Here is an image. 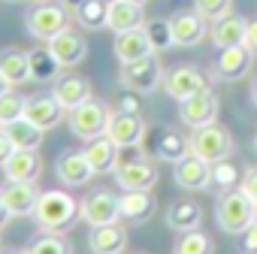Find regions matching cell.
Here are the masks:
<instances>
[{
  "label": "cell",
  "mask_w": 257,
  "mask_h": 254,
  "mask_svg": "<svg viewBox=\"0 0 257 254\" xmlns=\"http://www.w3.org/2000/svg\"><path fill=\"white\" fill-rule=\"evenodd\" d=\"M31 218L46 233H64L82 218V203L64 188H49V191H40V200Z\"/></svg>",
  "instance_id": "6da1fadb"
},
{
  "label": "cell",
  "mask_w": 257,
  "mask_h": 254,
  "mask_svg": "<svg viewBox=\"0 0 257 254\" xmlns=\"http://www.w3.org/2000/svg\"><path fill=\"white\" fill-rule=\"evenodd\" d=\"M257 218V206L251 203V197L242 191V188H233V191H224L218 197V206H215V221L224 233L230 236H239L251 227V221Z\"/></svg>",
  "instance_id": "7a4b0ae2"
},
{
  "label": "cell",
  "mask_w": 257,
  "mask_h": 254,
  "mask_svg": "<svg viewBox=\"0 0 257 254\" xmlns=\"http://www.w3.org/2000/svg\"><path fill=\"white\" fill-rule=\"evenodd\" d=\"M70 10L64 7V4H37L28 16H25V28H28V34L34 37V40H55L58 34H64V31H70Z\"/></svg>",
  "instance_id": "3957f363"
},
{
  "label": "cell",
  "mask_w": 257,
  "mask_h": 254,
  "mask_svg": "<svg viewBox=\"0 0 257 254\" xmlns=\"http://www.w3.org/2000/svg\"><path fill=\"white\" fill-rule=\"evenodd\" d=\"M188 143H191V155L203 158L206 164H218V161L233 155V137H230L227 127H221V124L194 127Z\"/></svg>",
  "instance_id": "277c9868"
},
{
  "label": "cell",
  "mask_w": 257,
  "mask_h": 254,
  "mask_svg": "<svg viewBox=\"0 0 257 254\" xmlns=\"http://www.w3.org/2000/svg\"><path fill=\"white\" fill-rule=\"evenodd\" d=\"M109 118H112V112H109V106L106 103H100V100H85V103H79L76 109H70L67 112V124H70V131L79 137V140H94V137H103L106 134V127H109Z\"/></svg>",
  "instance_id": "5b68a950"
},
{
  "label": "cell",
  "mask_w": 257,
  "mask_h": 254,
  "mask_svg": "<svg viewBox=\"0 0 257 254\" xmlns=\"http://www.w3.org/2000/svg\"><path fill=\"white\" fill-rule=\"evenodd\" d=\"M118 82H121V88H131L137 94H152L155 88L164 85V67H161L158 55H146L134 64H121Z\"/></svg>",
  "instance_id": "8992f818"
},
{
  "label": "cell",
  "mask_w": 257,
  "mask_h": 254,
  "mask_svg": "<svg viewBox=\"0 0 257 254\" xmlns=\"http://www.w3.org/2000/svg\"><path fill=\"white\" fill-rule=\"evenodd\" d=\"M115 182L121 191H152L158 185V167L149 158H121L115 167Z\"/></svg>",
  "instance_id": "52a82bcc"
},
{
  "label": "cell",
  "mask_w": 257,
  "mask_h": 254,
  "mask_svg": "<svg viewBox=\"0 0 257 254\" xmlns=\"http://www.w3.org/2000/svg\"><path fill=\"white\" fill-rule=\"evenodd\" d=\"M106 137L118 149H140L146 140V121L140 112H112Z\"/></svg>",
  "instance_id": "ba28073f"
},
{
  "label": "cell",
  "mask_w": 257,
  "mask_h": 254,
  "mask_svg": "<svg viewBox=\"0 0 257 254\" xmlns=\"http://www.w3.org/2000/svg\"><path fill=\"white\" fill-rule=\"evenodd\" d=\"M64 106L55 94H31L25 100V118L31 124H37L40 131H52V127H58L64 121Z\"/></svg>",
  "instance_id": "9c48e42d"
},
{
  "label": "cell",
  "mask_w": 257,
  "mask_h": 254,
  "mask_svg": "<svg viewBox=\"0 0 257 254\" xmlns=\"http://www.w3.org/2000/svg\"><path fill=\"white\" fill-rule=\"evenodd\" d=\"M179 118L191 127H206V124H215L218 118V97L206 88V91H197L194 97L182 100L179 103Z\"/></svg>",
  "instance_id": "30bf717a"
},
{
  "label": "cell",
  "mask_w": 257,
  "mask_h": 254,
  "mask_svg": "<svg viewBox=\"0 0 257 254\" xmlns=\"http://www.w3.org/2000/svg\"><path fill=\"white\" fill-rule=\"evenodd\" d=\"M206 88H209V82L197 67H176V70L164 73V91L179 103L194 97L197 91H206Z\"/></svg>",
  "instance_id": "8fae6325"
},
{
  "label": "cell",
  "mask_w": 257,
  "mask_h": 254,
  "mask_svg": "<svg viewBox=\"0 0 257 254\" xmlns=\"http://www.w3.org/2000/svg\"><path fill=\"white\" fill-rule=\"evenodd\" d=\"M118 218H121V209H118V197L112 191H91L82 200V221H88L91 227L115 224Z\"/></svg>",
  "instance_id": "7c38bea8"
},
{
  "label": "cell",
  "mask_w": 257,
  "mask_h": 254,
  "mask_svg": "<svg viewBox=\"0 0 257 254\" xmlns=\"http://www.w3.org/2000/svg\"><path fill=\"white\" fill-rule=\"evenodd\" d=\"M251 58H254V52L245 43L227 46V49H221V55L215 61V76L221 82H236V79H242L251 70Z\"/></svg>",
  "instance_id": "4fadbf2b"
},
{
  "label": "cell",
  "mask_w": 257,
  "mask_h": 254,
  "mask_svg": "<svg viewBox=\"0 0 257 254\" xmlns=\"http://www.w3.org/2000/svg\"><path fill=\"white\" fill-rule=\"evenodd\" d=\"M173 176H176V185L185 188V191H206L212 185V164H206L203 158L197 155H188L182 158L179 164H173Z\"/></svg>",
  "instance_id": "5bb4252c"
},
{
  "label": "cell",
  "mask_w": 257,
  "mask_h": 254,
  "mask_svg": "<svg viewBox=\"0 0 257 254\" xmlns=\"http://www.w3.org/2000/svg\"><path fill=\"white\" fill-rule=\"evenodd\" d=\"M82 152H85V158H88V164H91L94 176L115 173V167H118V161H121V149H118L106 134H103V137L88 140V146H85Z\"/></svg>",
  "instance_id": "9a60e30c"
},
{
  "label": "cell",
  "mask_w": 257,
  "mask_h": 254,
  "mask_svg": "<svg viewBox=\"0 0 257 254\" xmlns=\"http://www.w3.org/2000/svg\"><path fill=\"white\" fill-rule=\"evenodd\" d=\"M55 173H58V179H61L64 185H70V188L88 185V182H91V176H94V170H91V164H88L85 152H73V149H67V152H61V155H58Z\"/></svg>",
  "instance_id": "2e32d148"
},
{
  "label": "cell",
  "mask_w": 257,
  "mask_h": 254,
  "mask_svg": "<svg viewBox=\"0 0 257 254\" xmlns=\"http://www.w3.org/2000/svg\"><path fill=\"white\" fill-rule=\"evenodd\" d=\"M152 155L158 161L179 164L182 158L191 155V143H188V137H182L179 131H173V127H161V131L155 134V140H152Z\"/></svg>",
  "instance_id": "e0dca14e"
},
{
  "label": "cell",
  "mask_w": 257,
  "mask_h": 254,
  "mask_svg": "<svg viewBox=\"0 0 257 254\" xmlns=\"http://www.w3.org/2000/svg\"><path fill=\"white\" fill-rule=\"evenodd\" d=\"M0 197H4V203L10 206L13 215L25 218V215H34L37 209V200H40V191L34 188V182H10L0 188Z\"/></svg>",
  "instance_id": "ac0fdd59"
},
{
  "label": "cell",
  "mask_w": 257,
  "mask_h": 254,
  "mask_svg": "<svg viewBox=\"0 0 257 254\" xmlns=\"http://www.w3.org/2000/svg\"><path fill=\"white\" fill-rule=\"evenodd\" d=\"M88 248L91 254H121L127 248V230L115 221V224H100L91 227L88 233Z\"/></svg>",
  "instance_id": "d6986e66"
},
{
  "label": "cell",
  "mask_w": 257,
  "mask_h": 254,
  "mask_svg": "<svg viewBox=\"0 0 257 254\" xmlns=\"http://www.w3.org/2000/svg\"><path fill=\"white\" fill-rule=\"evenodd\" d=\"M170 25H173V40L182 49H191V46H197L206 37V19L197 10L194 13H176L170 19Z\"/></svg>",
  "instance_id": "ffe728a7"
},
{
  "label": "cell",
  "mask_w": 257,
  "mask_h": 254,
  "mask_svg": "<svg viewBox=\"0 0 257 254\" xmlns=\"http://www.w3.org/2000/svg\"><path fill=\"white\" fill-rule=\"evenodd\" d=\"M112 49H115V58L121 64H134V61H140L146 55H155V49H152V43H149V37H146L143 28L115 34V46Z\"/></svg>",
  "instance_id": "44dd1931"
},
{
  "label": "cell",
  "mask_w": 257,
  "mask_h": 254,
  "mask_svg": "<svg viewBox=\"0 0 257 254\" xmlns=\"http://www.w3.org/2000/svg\"><path fill=\"white\" fill-rule=\"evenodd\" d=\"M118 209H121V218L131 221V224H143L155 215L158 203L152 197V191H124L118 197Z\"/></svg>",
  "instance_id": "7402d4cb"
},
{
  "label": "cell",
  "mask_w": 257,
  "mask_h": 254,
  "mask_svg": "<svg viewBox=\"0 0 257 254\" xmlns=\"http://www.w3.org/2000/svg\"><path fill=\"white\" fill-rule=\"evenodd\" d=\"M143 25H146L143 7L127 4V0H109V19H106V28L109 31L124 34V31H137Z\"/></svg>",
  "instance_id": "603a6c76"
},
{
  "label": "cell",
  "mask_w": 257,
  "mask_h": 254,
  "mask_svg": "<svg viewBox=\"0 0 257 254\" xmlns=\"http://www.w3.org/2000/svg\"><path fill=\"white\" fill-rule=\"evenodd\" d=\"M52 94H55V97L61 100V106L70 112V109H76L79 103L91 100V85H88L85 76H76V73H73V76H58Z\"/></svg>",
  "instance_id": "cb8c5ba5"
},
{
  "label": "cell",
  "mask_w": 257,
  "mask_h": 254,
  "mask_svg": "<svg viewBox=\"0 0 257 254\" xmlns=\"http://www.w3.org/2000/svg\"><path fill=\"white\" fill-rule=\"evenodd\" d=\"M49 49L55 52V58H58L64 67H76V64H82L85 55H88V43H85L76 31L58 34L55 40H49Z\"/></svg>",
  "instance_id": "d4e9b609"
},
{
  "label": "cell",
  "mask_w": 257,
  "mask_h": 254,
  "mask_svg": "<svg viewBox=\"0 0 257 254\" xmlns=\"http://www.w3.org/2000/svg\"><path fill=\"white\" fill-rule=\"evenodd\" d=\"M0 73H4V79L10 85L28 82L31 79V58H28V52H22L16 46L4 49V52H0Z\"/></svg>",
  "instance_id": "484cf974"
},
{
  "label": "cell",
  "mask_w": 257,
  "mask_h": 254,
  "mask_svg": "<svg viewBox=\"0 0 257 254\" xmlns=\"http://www.w3.org/2000/svg\"><path fill=\"white\" fill-rule=\"evenodd\" d=\"M28 58H31V79H34V82H55V79L61 76V70H64V64L55 58V52H52L49 46L31 49Z\"/></svg>",
  "instance_id": "4316f807"
},
{
  "label": "cell",
  "mask_w": 257,
  "mask_h": 254,
  "mask_svg": "<svg viewBox=\"0 0 257 254\" xmlns=\"http://www.w3.org/2000/svg\"><path fill=\"white\" fill-rule=\"evenodd\" d=\"M43 170V161L37 152H16L7 164H4V173L10 182H37Z\"/></svg>",
  "instance_id": "83f0119b"
},
{
  "label": "cell",
  "mask_w": 257,
  "mask_h": 254,
  "mask_svg": "<svg viewBox=\"0 0 257 254\" xmlns=\"http://www.w3.org/2000/svg\"><path fill=\"white\" fill-rule=\"evenodd\" d=\"M4 131H7V137L13 140L16 152H37L40 143H43V134H46V131H40L37 124H31L28 118H19V121L7 124Z\"/></svg>",
  "instance_id": "f1b7e54d"
},
{
  "label": "cell",
  "mask_w": 257,
  "mask_h": 254,
  "mask_svg": "<svg viewBox=\"0 0 257 254\" xmlns=\"http://www.w3.org/2000/svg\"><path fill=\"white\" fill-rule=\"evenodd\" d=\"M200 221H203V212H200V206H197V203H191V200L173 203V206L167 209V224H170V230H176V233L197 230V227H200Z\"/></svg>",
  "instance_id": "f546056e"
},
{
  "label": "cell",
  "mask_w": 257,
  "mask_h": 254,
  "mask_svg": "<svg viewBox=\"0 0 257 254\" xmlns=\"http://www.w3.org/2000/svg\"><path fill=\"white\" fill-rule=\"evenodd\" d=\"M79 28L85 31H103L106 19H109V0H82V4L73 10Z\"/></svg>",
  "instance_id": "4dcf8cb0"
},
{
  "label": "cell",
  "mask_w": 257,
  "mask_h": 254,
  "mask_svg": "<svg viewBox=\"0 0 257 254\" xmlns=\"http://www.w3.org/2000/svg\"><path fill=\"white\" fill-rule=\"evenodd\" d=\"M245 28H248V22H242L236 16H227V19H221V22L212 25V43L218 49L239 46V43H245Z\"/></svg>",
  "instance_id": "1f68e13d"
},
{
  "label": "cell",
  "mask_w": 257,
  "mask_h": 254,
  "mask_svg": "<svg viewBox=\"0 0 257 254\" xmlns=\"http://www.w3.org/2000/svg\"><path fill=\"white\" fill-rule=\"evenodd\" d=\"M173 254H215V242H212L209 233H203L197 227V230L179 233V239L173 245Z\"/></svg>",
  "instance_id": "d6a6232c"
},
{
  "label": "cell",
  "mask_w": 257,
  "mask_h": 254,
  "mask_svg": "<svg viewBox=\"0 0 257 254\" xmlns=\"http://www.w3.org/2000/svg\"><path fill=\"white\" fill-rule=\"evenodd\" d=\"M143 31H146V37H149V43H152L155 55H158V52H167V49H173V46H176L170 19H149V22L143 25Z\"/></svg>",
  "instance_id": "836d02e7"
},
{
  "label": "cell",
  "mask_w": 257,
  "mask_h": 254,
  "mask_svg": "<svg viewBox=\"0 0 257 254\" xmlns=\"http://www.w3.org/2000/svg\"><path fill=\"white\" fill-rule=\"evenodd\" d=\"M212 185L221 191H233L236 185H242V170L230 158H224V161L212 164Z\"/></svg>",
  "instance_id": "e575fe53"
},
{
  "label": "cell",
  "mask_w": 257,
  "mask_h": 254,
  "mask_svg": "<svg viewBox=\"0 0 257 254\" xmlns=\"http://www.w3.org/2000/svg\"><path fill=\"white\" fill-rule=\"evenodd\" d=\"M28 254H73V245L61 233H43L28 245Z\"/></svg>",
  "instance_id": "d590c367"
},
{
  "label": "cell",
  "mask_w": 257,
  "mask_h": 254,
  "mask_svg": "<svg viewBox=\"0 0 257 254\" xmlns=\"http://www.w3.org/2000/svg\"><path fill=\"white\" fill-rule=\"evenodd\" d=\"M25 100L28 97H22L16 91H7L4 97H0V127H7V124L25 118Z\"/></svg>",
  "instance_id": "8d00e7d4"
},
{
  "label": "cell",
  "mask_w": 257,
  "mask_h": 254,
  "mask_svg": "<svg viewBox=\"0 0 257 254\" xmlns=\"http://www.w3.org/2000/svg\"><path fill=\"white\" fill-rule=\"evenodd\" d=\"M194 10L206 22H221L233 13V0H194Z\"/></svg>",
  "instance_id": "74e56055"
},
{
  "label": "cell",
  "mask_w": 257,
  "mask_h": 254,
  "mask_svg": "<svg viewBox=\"0 0 257 254\" xmlns=\"http://www.w3.org/2000/svg\"><path fill=\"white\" fill-rule=\"evenodd\" d=\"M140 97H143V94L124 88V91L118 94V100H115V112H140Z\"/></svg>",
  "instance_id": "f35d334b"
},
{
  "label": "cell",
  "mask_w": 257,
  "mask_h": 254,
  "mask_svg": "<svg viewBox=\"0 0 257 254\" xmlns=\"http://www.w3.org/2000/svg\"><path fill=\"white\" fill-rule=\"evenodd\" d=\"M239 188H242V191L251 197V203L257 206V167H251V170L242 176V185H239Z\"/></svg>",
  "instance_id": "ab89813d"
},
{
  "label": "cell",
  "mask_w": 257,
  "mask_h": 254,
  "mask_svg": "<svg viewBox=\"0 0 257 254\" xmlns=\"http://www.w3.org/2000/svg\"><path fill=\"white\" fill-rule=\"evenodd\" d=\"M16 155V146H13V140L7 137V131H4V127H0V167H4L10 158Z\"/></svg>",
  "instance_id": "60d3db41"
},
{
  "label": "cell",
  "mask_w": 257,
  "mask_h": 254,
  "mask_svg": "<svg viewBox=\"0 0 257 254\" xmlns=\"http://www.w3.org/2000/svg\"><path fill=\"white\" fill-rule=\"evenodd\" d=\"M245 254H257V218L245 230Z\"/></svg>",
  "instance_id": "b9f144b4"
},
{
  "label": "cell",
  "mask_w": 257,
  "mask_h": 254,
  "mask_svg": "<svg viewBox=\"0 0 257 254\" xmlns=\"http://www.w3.org/2000/svg\"><path fill=\"white\" fill-rule=\"evenodd\" d=\"M245 46L257 55V19H254V22H248V28H245Z\"/></svg>",
  "instance_id": "7bdbcfd3"
},
{
  "label": "cell",
  "mask_w": 257,
  "mask_h": 254,
  "mask_svg": "<svg viewBox=\"0 0 257 254\" xmlns=\"http://www.w3.org/2000/svg\"><path fill=\"white\" fill-rule=\"evenodd\" d=\"M10 218H13V212H10V206L4 203V197H0V230L10 224Z\"/></svg>",
  "instance_id": "ee69618b"
},
{
  "label": "cell",
  "mask_w": 257,
  "mask_h": 254,
  "mask_svg": "<svg viewBox=\"0 0 257 254\" xmlns=\"http://www.w3.org/2000/svg\"><path fill=\"white\" fill-rule=\"evenodd\" d=\"M10 88H13V85H10V82H7V79H4V73H0V97H4V94H7V91H10Z\"/></svg>",
  "instance_id": "f6af8a7d"
},
{
  "label": "cell",
  "mask_w": 257,
  "mask_h": 254,
  "mask_svg": "<svg viewBox=\"0 0 257 254\" xmlns=\"http://www.w3.org/2000/svg\"><path fill=\"white\" fill-rule=\"evenodd\" d=\"M79 4H82V0H64V7H67V10H70V13H73V10H76V7H79Z\"/></svg>",
  "instance_id": "bcb514c9"
},
{
  "label": "cell",
  "mask_w": 257,
  "mask_h": 254,
  "mask_svg": "<svg viewBox=\"0 0 257 254\" xmlns=\"http://www.w3.org/2000/svg\"><path fill=\"white\" fill-rule=\"evenodd\" d=\"M251 103L257 106V82H254V88H251Z\"/></svg>",
  "instance_id": "7dc6e473"
},
{
  "label": "cell",
  "mask_w": 257,
  "mask_h": 254,
  "mask_svg": "<svg viewBox=\"0 0 257 254\" xmlns=\"http://www.w3.org/2000/svg\"><path fill=\"white\" fill-rule=\"evenodd\" d=\"M127 4H137V7H146V0H127Z\"/></svg>",
  "instance_id": "c3c4849f"
},
{
  "label": "cell",
  "mask_w": 257,
  "mask_h": 254,
  "mask_svg": "<svg viewBox=\"0 0 257 254\" xmlns=\"http://www.w3.org/2000/svg\"><path fill=\"white\" fill-rule=\"evenodd\" d=\"M7 4H13V7H19V4H25V0H7Z\"/></svg>",
  "instance_id": "681fc988"
},
{
  "label": "cell",
  "mask_w": 257,
  "mask_h": 254,
  "mask_svg": "<svg viewBox=\"0 0 257 254\" xmlns=\"http://www.w3.org/2000/svg\"><path fill=\"white\" fill-rule=\"evenodd\" d=\"M7 254H28V248H25V251H7Z\"/></svg>",
  "instance_id": "f907efd6"
},
{
  "label": "cell",
  "mask_w": 257,
  "mask_h": 254,
  "mask_svg": "<svg viewBox=\"0 0 257 254\" xmlns=\"http://www.w3.org/2000/svg\"><path fill=\"white\" fill-rule=\"evenodd\" d=\"M254 149H257V131H254Z\"/></svg>",
  "instance_id": "816d5d0a"
},
{
  "label": "cell",
  "mask_w": 257,
  "mask_h": 254,
  "mask_svg": "<svg viewBox=\"0 0 257 254\" xmlns=\"http://www.w3.org/2000/svg\"><path fill=\"white\" fill-rule=\"evenodd\" d=\"M37 4H49V0H37Z\"/></svg>",
  "instance_id": "f5cc1de1"
},
{
  "label": "cell",
  "mask_w": 257,
  "mask_h": 254,
  "mask_svg": "<svg viewBox=\"0 0 257 254\" xmlns=\"http://www.w3.org/2000/svg\"><path fill=\"white\" fill-rule=\"evenodd\" d=\"M0 242H4V233H0Z\"/></svg>",
  "instance_id": "db71d44e"
}]
</instances>
